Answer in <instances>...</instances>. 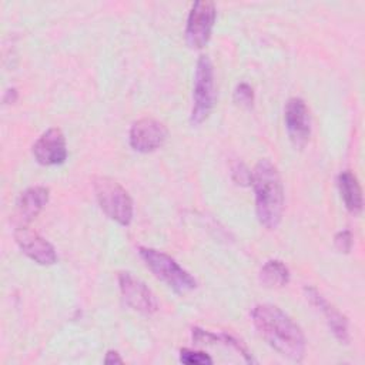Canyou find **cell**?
<instances>
[{
  "label": "cell",
  "instance_id": "cell-8",
  "mask_svg": "<svg viewBox=\"0 0 365 365\" xmlns=\"http://www.w3.org/2000/svg\"><path fill=\"white\" fill-rule=\"evenodd\" d=\"M168 135L167 127L151 117H144L133 123L130 128V145L138 153H153L160 148Z\"/></svg>",
  "mask_w": 365,
  "mask_h": 365
},
{
  "label": "cell",
  "instance_id": "cell-20",
  "mask_svg": "<svg viewBox=\"0 0 365 365\" xmlns=\"http://www.w3.org/2000/svg\"><path fill=\"white\" fill-rule=\"evenodd\" d=\"M334 245L339 252L348 254L352 248V234L349 230H342L335 234L334 237Z\"/></svg>",
  "mask_w": 365,
  "mask_h": 365
},
{
  "label": "cell",
  "instance_id": "cell-6",
  "mask_svg": "<svg viewBox=\"0 0 365 365\" xmlns=\"http://www.w3.org/2000/svg\"><path fill=\"white\" fill-rule=\"evenodd\" d=\"M217 10L210 0L195 1L188 13L185 26V41L191 48H202L212 33Z\"/></svg>",
  "mask_w": 365,
  "mask_h": 365
},
{
  "label": "cell",
  "instance_id": "cell-18",
  "mask_svg": "<svg viewBox=\"0 0 365 365\" xmlns=\"http://www.w3.org/2000/svg\"><path fill=\"white\" fill-rule=\"evenodd\" d=\"M234 101L241 107L251 108L252 104H254V90H252V87L245 81L238 83L235 90H234Z\"/></svg>",
  "mask_w": 365,
  "mask_h": 365
},
{
  "label": "cell",
  "instance_id": "cell-7",
  "mask_svg": "<svg viewBox=\"0 0 365 365\" xmlns=\"http://www.w3.org/2000/svg\"><path fill=\"white\" fill-rule=\"evenodd\" d=\"M118 287L125 304L134 311L153 315L158 309V301L144 281L128 271L118 272Z\"/></svg>",
  "mask_w": 365,
  "mask_h": 365
},
{
  "label": "cell",
  "instance_id": "cell-10",
  "mask_svg": "<svg viewBox=\"0 0 365 365\" xmlns=\"http://www.w3.org/2000/svg\"><path fill=\"white\" fill-rule=\"evenodd\" d=\"M305 297L309 301L312 307H315L325 318V322L332 332V335L341 342V344H349L351 335H349V324L346 317L338 311L317 288L314 287H305L304 288Z\"/></svg>",
  "mask_w": 365,
  "mask_h": 365
},
{
  "label": "cell",
  "instance_id": "cell-12",
  "mask_svg": "<svg viewBox=\"0 0 365 365\" xmlns=\"http://www.w3.org/2000/svg\"><path fill=\"white\" fill-rule=\"evenodd\" d=\"M14 240L19 248L38 265H53L57 261L54 247L36 231L27 227H17Z\"/></svg>",
  "mask_w": 365,
  "mask_h": 365
},
{
  "label": "cell",
  "instance_id": "cell-9",
  "mask_svg": "<svg viewBox=\"0 0 365 365\" xmlns=\"http://www.w3.org/2000/svg\"><path fill=\"white\" fill-rule=\"evenodd\" d=\"M284 121L292 144L295 147H304L311 135V115L302 98L292 97L287 101Z\"/></svg>",
  "mask_w": 365,
  "mask_h": 365
},
{
  "label": "cell",
  "instance_id": "cell-22",
  "mask_svg": "<svg viewBox=\"0 0 365 365\" xmlns=\"http://www.w3.org/2000/svg\"><path fill=\"white\" fill-rule=\"evenodd\" d=\"M17 100V90L16 88H9L3 97V101L6 104H10V103H14Z\"/></svg>",
  "mask_w": 365,
  "mask_h": 365
},
{
  "label": "cell",
  "instance_id": "cell-1",
  "mask_svg": "<svg viewBox=\"0 0 365 365\" xmlns=\"http://www.w3.org/2000/svg\"><path fill=\"white\" fill-rule=\"evenodd\" d=\"M258 334L279 355L299 362L305 355V335L299 325L281 308L272 304H258L251 311Z\"/></svg>",
  "mask_w": 365,
  "mask_h": 365
},
{
  "label": "cell",
  "instance_id": "cell-2",
  "mask_svg": "<svg viewBox=\"0 0 365 365\" xmlns=\"http://www.w3.org/2000/svg\"><path fill=\"white\" fill-rule=\"evenodd\" d=\"M251 185L259 224L267 230H275L284 212V185L277 167L267 158L259 160L254 167Z\"/></svg>",
  "mask_w": 365,
  "mask_h": 365
},
{
  "label": "cell",
  "instance_id": "cell-14",
  "mask_svg": "<svg viewBox=\"0 0 365 365\" xmlns=\"http://www.w3.org/2000/svg\"><path fill=\"white\" fill-rule=\"evenodd\" d=\"M338 190H339V194H341L345 208L351 214L358 215L362 211V205H364L362 190H361L356 175L351 170H345V171L339 173Z\"/></svg>",
  "mask_w": 365,
  "mask_h": 365
},
{
  "label": "cell",
  "instance_id": "cell-16",
  "mask_svg": "<svg viewBox=\"0 0 365 365\" xmlns=\"http://www.w3.org/2000/svg\"><path fill=\"white\" fill-rule=\"evenodd\" d=\"M289 269L279 259L267 261L259 271V281L267 288H282L289 282Z\"/></svg>",
  "mask_w": 365,
  "mask_h": 365
},
{
  "label": "cell",
  "instance_id": "cell-13",
  "mask_svg": "<svg viewBox=\"0 0 365 365\" xmlns=\"http://www.w3.org/2000/svg\"><path fill=\"white\" fill-rule=\"evenodd\" d=\"M48 197L50 191L43 185H34L24 190L16 201L14 217L19 227H26L29 222H31L46 207Z\"/></svg>",
  "mask_w": 365,
  "mask_h": 365
},
{
  "label": "cell",
  "instance_id": "cell-21",
  "mask_svg": "<svg viewBox=\"0 0 365 365\" xmlns=\"http://www.w3.org/2000/svg\"><path fill=\"white\" fill-rule=\"evenodd\" d=\"M123 358L120 356V354L117 351H108L106 354V358H104V364H123Z\"/></svg>",
  "mask_w": 365,
  "mask_h": 365
},
{
  "label": "cell",
  "instance_id": "cell-5",
  "mask_svg": "<svg viewBox=\"0 0 365 365\" xmlns=\"http://www.w3.org/2000/svg\"><path fill=\"white\" fill-rule=\"evenodd\" d=\"M215 104L214 67L208 56H200L194 73L192 108L190 114L191 125H200L211 114Z\"/></svg>",
  "mask_w": 365,
  "mask_h": 365
},
{
  "label": "cell",
  "instance_id": "cell-15",
  "mask_svg": "<svg viewBox=\"0 0 365 365\" xmlns=\"http://www.w3.org/2000/svg\"><path fill=\"white\" fill-rule=\"evenodd\" d=\"M192 339L197 344H222L225 346H230L232 349H235L238 354H241L244 356V359L250 364L257 362L252 358V354H250L248 348L242 344V341L234 338L232 335L228 334H214L210 331H204L200 328H192Z\"/></svg>",
  "mask_w": 365,
  "mask_h": 365
},
{
  "label": "cell",
  "instance_id": "cell-19",
  "mask_svg": "<svg viewBox=\"0 0 365 365\" xmlns=\"http://www.w3.org/2000/svg\"><path fill=\"white\" fill-rule=\"evenodd\" d=\"M231 174H232V180L237 184L241 185H250L251 184V177H252V171H250L242 163L237 161L232 168H231Z\"/></svg>",
  "mask_w": 365,
  "mask_h": 365
},
{
  "label": "cell",
  "instance_id": "cell-11",
  "mask_svg": "<svg viewBox=\"0 0 365 365\" xmlns=\"http://www.w3.org/2000/svg\"><path fill=\"white\" fill-rule=\"evenodd\" d=\"M33 155L41 165H58L67 158L66 137L60 128H48L33 144Z\"/></svg>",
  "mask_w": 365,
  "mask_h": 365
},
{
  "label": "cell",
  "instance_id": "cell-4",
  "mask_svg": "<svg viewBox=\"0 0 365 365\" xmlns=\"http://www.w3.org/2000/svg\"><path fill=\"white\" fill-rule=\"evenodd\" d=\"M94 192L103 212L120 225H128L134 215V205L127 190L110 177L94 180Z\"/></svg>",
  "mask_w": 365,
  "mask_h": 365
},
{
  "label": "cell",
  "instance_id": "cell-17",
  "mask_svg": "<svg viewBox=\"0 0 365 365\" xmlns=\"http://www.w3.org/2000/svg\"><path fill=\"white\" fill-rule=\"evenodd\" d=\"M180 362L185 365H211L212 358L202 351L182 348L180 351Z\"/></svg>",
  "mask_w": 365,
  "mask_h": 365
},
{
  "label": "cell",
  "instance_id": "cell-3",
  "mask_svg": "<svg viewBox=\"0 0 365 365\" xmlns=\"http://www.w3.org/2000/svg\"><path fill=\"white\" fill-rule=\"evenodd\" d=\"M138 254L147 268L175 292L187 294L197 288V279L168 254L148 247H140Z\"/></svg>",
  "mask_w": 365,
  "mask_h": 365
}]
</instances>
